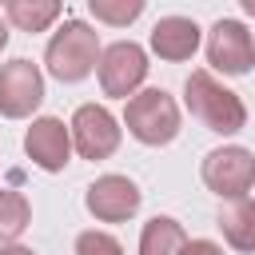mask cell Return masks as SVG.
<instances>
[{
	"instance_id": "obj_18",
	"label": "cell",
	"mask_w": 255,
	"mask_h": 255,
	"mask_svg": "<svg viewBox=\"0 0 255 255\" xmlns=\"http://www.w3.org/2000/svg\"><path fill=\"white\" fill-rule=\"evenodd\" d=\"M179 255H223V247L211 243V239H187V247Z\"/></svg>"
},
{
	"instance_id": "obj_2",
	"label": "cell",
	"mask_w": 255,
	"mask_h": 255,
	"mask_svg": "<svg viewBox=\"0 0 255 255\" xmlns=\"http://www.w3.org/2000/svg\"><path fill=\"white\" fill-rule=\"evenodd\" d=\"M183 104H187V112H191L207 131H215V135H235V131H243V124H247L243 100H239L231 88H223L207 68H195V72L183 80Z\"/></svg>"
},
{
	"instance_id": "obj_16",
	"label": "cell",
	"mask_w": 255,
	"mask_h": 255,
	"mask_svg": "<svg viewBox=\"0 0 255 255\" xmlns=\"http://www.w3.org/2000/svg\"><path fill=\"white\" fill-rule=\"evenodd\" d=\"M88 12L96 20H104V24L124 28V24H131L143 12V0H88Z\"/></svg>"
},
{
	"instance_id": "obj_21",
	"label": "cell",
	"mask_w": 255,
	"mask_h": 255,
	"mask_svg": "<svg viewBox=\"0 0 255 255\" xmlns=\"http://www.w3.org/2000/svg\"><path fill=\"white\" fill-rule=\"evenodd\" d=\"M243 12H247V16H255V0H243Z\"/></svg>"
},
{
	"instance_id": "obj_9",
	"label": "cell",
	"mask_w": 255,
	"mask_h": 255,
	"mask_svg": "<svg viewBox=\"0 0 255 255\" xmlns=\"http://www.w3.org/2000/svg\"><path fill=\"white\" fill-rule=\"evenodd\" d=\"M24 151L40 171H64L72 159V128H64L56 116H40L24 131Z\"/></svg>"
},
{
	"instance_id": "obj_20",
	"label": "cell",
	"mask_w": 255,
	"mask_h": 255,
	"mask_svg": "<svg viewBox=\"0 0 255 255\" xmlns=\"http://www.w3.org/2000/svg\"><path fill=\"white\" fill-rule=\"evenodd\" d=\"M4 44H8V28H4V20H0V52H4Z\"/></svg>"
},
{
	"instance_id": "obj_4",
	"label": "cell",
	"mask_w": 255,
	"mask_h": 255,
	"mask_svg": "<svg viewBox=\"0 0 255 255\" xmlns=\"http://www.w3.org/2000/svg\"><path fill=\"white\" fill-rule=\"evenodd\" d=\"M199 175H203L207 191H215L219 199H247V191L255 187V151H247L239 143L215 147L203 155Z\"/></svg>"
},
{
	"instance_id": "obj_14",
	"label": "cell",
	"mask_w": 255,
	"mask_h": 255,
	"mask_svg": "<svg viewBox=\"0 0 255 255\" xmlns=\"http://www.w3.org/2000/svg\"><path fill=\"white\" fill-rule=\"evenodd\" d=\"M60 12H64V4H56V0H8L4 4L8 24L20 32H44L52 20H60Z\"/></svg>"
},
{
	"instance_id": "obj_19",
	"label": "cell",
	"mask_w": 255,
	"mask_h": 255,
	"mask_svg": "<svg viewBox=\"0 0 255 255\" xmlns=\"http://www.w3.org/2000/svg\"><path fill=\"white\" fill-rule=\"evenodd\" d=\"M0 255H36L32 247H20V243H8V247H0Z\"/></svg>"
},
{
	"instance_id": "obj_3",
	"label": "cell",
	"mask_w": 255,
	"mask_h": 255,
	"mask_svg": "<svg viewBox=\"0 0 255 255\" xmlns=\"http://www.w3.org/2000/svg\"><path fill=\"white\" fill-rule=\"evenodd\" d=\"M124 124L128 131L147 143V147H163L179 135V104L163 92V88H143L128 100L124 108Z\"/></svg>"
},
{
	"instance_id": "obj_7",
	"label": "cell",
	"mask_w": 255,
	"mask_h": 255,
	"mask_svg": "<svg viewBox=\"0 0 255 255\" xmlns=\"http://www.w3.org/2000/svg\"><path fill=\"white\" fill-rule=\"evenodd\" d=\"M44 100V76L32 60L16 56L0 64V116L4 120H24L40 108Z\"/></svg>"
},
{
	"instance_id": "obj_5",
	"label": "cell",
	"mask_w": 255,
	"mask_h": 255,
	"mask_svg": "<svg viewBox=\"0 0 255 255\" xmlns=\"http://www.w3.org/2000/svg\"><path fill=\"white\" fill-rule=\"evenodd\" d=\"M143 80H147V52L139 44L116 40V44L104 48V56H100V88H104V96L131 100Z\"/></svg>"
},
{
	"instance_id": "obj_15",
	"label": "cell",
	"mask_w": 255,
	"mask_h": 255,
	"mask_svg": "<svg viewBox=\"0 0 255 255\" xmlns=\"http://www.w3.org/2000/svg\"><path fill=\"white\" fill-rule=\"evenodd\" d=\"M32 223V203L24 191H0V243H16Z\"/></svg>"
},
{
	"instance_id": "obj_17",
	"label": "cell",
	"mask_w": 255,
	"mask_h": 255,
	"mask_svg": "<svg viewBox=\"0 0 255 255\" xmlns=\"http://www.w3.org/2000/svg\"><path fill=\"white\" fill-rule=\"evenodd\" d=\"M76 255H124V247L108 231H80L76 235Z\"/></svg>"
},
{
	"instance_id": "obj_12",
	"label": "cell",
	"mask_w": 255,
	"mask_h": 255,
	"mask_svg": "<svg viewBox=\"0 0 255 255\" xmlns=\"http://www.w3.org/2000/svg\"><path fill=\"white\" fill-rule=\"evenodd\" d=\"M219 231L235 251H255V199H231L219 211Z\"/></svg>"
},
{
	"instance_id": "obj_13",
	"label": "cell",
	"mask_w": 255,
	"mask_h": 255,
	"mask_svg": "<svg viewBox=\"0 0 255 255\" xmlns=\"http://www.w3.org/2000/svg\"><path fill=\"white\" fill-rule=\"evenodd\" d=\"M183 247H187V235L171 215H155L139 231V255H179Z\"/></svg>"
},
{
	"instance_id": "obj_6",
	"label": "cell",
	"mask_w": 255,
	"mask_h": 255,
	"mask_svg": "<svg viewBox=\"0 0 255 255\" xmlns=\"http://www.w3.org/2000/svg\"><path fill=\"white\" fill-rule=\"evenodd\" d=\"M207 64L215 72H223V76L251 72V64H255V36L247 32V24H239L231 16L215 20L211 32H207Z\"/></svg>"
},
{
	"instance_id": "obj_1",
	"label": "cell",
	"mask_w": 255,
	"mask_h": 255,
	"mask_svg": "<svg viewBox=\"0 0 255 255\" xmlns=\"http://www.w3.org/2000/svg\"><path fill=\"white\" fill-rule=\"evenodd\" d=\"M100 56H104V48H100V32L92 28V24H84V20H64L56 32H52V40H48V48H44V64H48V72L60 80V84H80V80H88L96 68H100Z\"/></svg>"
},
{
	"instance_id": "obj_11",
	"label": "cell",
	"mask_w": 255,
	"mask_h": 255,
	"mask_svg": "<svg viewBox=\"0 0 255 255\" xmlns=\"http://www.w3.org/2000/svg\"><path fill=\"white\" fill-rule=\"evenodd\" d=\"M195 48H199V24L195 20H187V16H163V20H155V28H151V52L159 60L183 64V60L195 56Z\"/></svg>"
},
{
	"instance_id": "obj_8",
	"label": "cell",
	"mask_w": 255,
	"mask_h": 255,
	"mask_svg": "<svg viewBox=\"0 0 255 255\" xmlns=\"http://www.w3.org/2000/svg\"><path fill=\"white\" fill-rule=\"evenodd\" d=\"M68 128H72V147L84 159H108L120 147V120L104 104H80Z\"/></svg>"
},
{
	"instance_id": "obj_10",
	"label": "cell",
	"mask_w": 255,
	"mask_h": 255,
	"mask_svg": "<svg viewBox=\"0 0 255 255\" xmlns=\"http://www.w3.org/2000/svg\"><path fill=\"white\" fill-rule=\"evenodd\" d=\"M139 187L128 179V175H100L88 195H84V207L100 219V223H124L139 211Z\"/></svg>"
}]
</instances>
